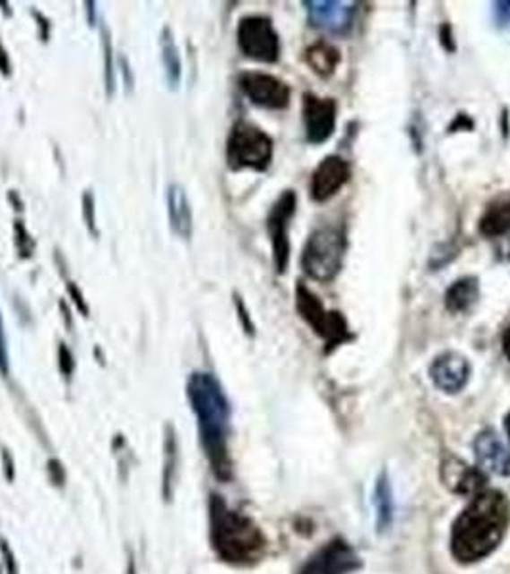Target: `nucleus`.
<instances>
[{
  "instance_id": "obj_1",
  "label": "nucleus",
  "mask_w": 510,
  "mask_h": 574,
  "mask_svg": "<svg viewBox=\"0 0 510 574\" xmlns=\"http://www.w3.org/2000/svg\"><path fill=\"white\" fill-rule=\"evenodd\" d=\"M510 523L508 500L497 490H481L459 515L451 532V552L459 563H474L497 550Z\"/></svg>"
},
{
  "instance_id": "obj_2",
  "label": "nucleus",
  "mask_w": 510,
  "mask_h": 574,
  "mask_svg": "<svg viewBox=\"0 0 510 574\" xmlns=\"http://www.w3.org/2000/svg\"><path fill=\"white\" fill-rule=\"evenodd\" d=\"M186 395L196 414L200 441L215 477L229 481L232 471L229 458L230 406L225 390L212 373L196 372L186 383Z\"/></svg>"
},
{
  "instance_id": "obj_3",
  "label": "nucleus",
  "mask_w": 510,
  "mask_h": 574,
  "mask_svg": "<svg viewBox=\"0 0 510 574\" xmlns=\"http://www.w3.org/2000/svg\"><path fill=\"white\" fill-rule=\"evenodd\" d=\"M212 548L227 563L250 565L264 555L267 540L259 527L238 511L230 510L220 496H212Z\"/></svg>"
},
{
  "instance_id": "obj_4",
  "label": "nucleus",
  "mask_w": 510,
  "mask_h": 574,
  "mask_svg": "<svg viewBox=\"0 0 510 574\" xmlns=\"http://www.w3.org/2000/svg\"><path fill=\"white\" fill-rule=\"evenodd\" d=\"M343 253H346V236L336 227H323L315 230L301 255V266L313 279L330 282L341 270Z\"/></svg>"
},
{
  "instance_id": "obj_5",
  "label": "nucleus",
  "mask_w": 510,
  "mask_h": 574,
  "mask_svg": "<svg viewBox=\"0 0 510 574\" xmlns=\"http://www.w3.org/2000/svg\"><path fill=\"white\" fill-rule=\"evenodd\" d=\"M227 159L232 169L265 171L272 159V140L250 123H237L227 142Z\"/></svg>"
},
{
  "instance_id": "obj_6",
  "label": "nucleus",
  "mask_w": 510,
  "mask_h": 574,
  "mask_svg": "<svg viewBox=\"0 0 510 574\" xmlns=\"http://www.w3.org/2000/svg\"><path fill=\"white\" fill-rule=\"evenodd\" d=\"M296 306L299 316L307 321L319 338H323L326 353L355 338L343 314L338 311H326L323 303L303 284H298L296 289Z\"/></svg>"
},
{
  "instance_id": "obj_7",
  "label": "nucleus",
  "mask_w": 510,
  "mask_h": 574,
  "mask_svg": "<svg viewBox=\"0 0 510 574\" xmlns=\"http://www.w3.org/2000/svg\"><path fill=\"white\" fill-rule=\"evenodd\" d=\"M238 47L244 56L257 62L274 64L281 56V39L269 18L250 16L238 23Z\"/></svg>"
},
{
  "instance_id": "obj_8",
  "label": "nucleus",
  "mask_w": 510,
  "mask_h": 574,
  "mask_svg": "<svg viewBox=\"0 0 510 574\" xmlns=\"http://www.w3.org/2000/svg\"><path fill=\"white\" fill-rule=\"evenodd\" d=\"M296 213V193L292 190H286L279 201L272 205L269 218H267V230L272 242V257L277 272L284 274L288 261H290V240H288V230H290V220Z\"/></svg>"
},
{
  "instance_id": "obj_9",
  "label": "nucleus",
  "mask_w": 510,
  "mask_h": 574,
  "mask_svg": "<svg viewBox=\"0 0 510 574\" xmlns=\"http://www.w3.org/2000/svg\"><path fill=\"white\" fill-rule=\"evenodd\" d=\"M359 567V555L355 553V550L346 540L336 538L316 552L303 565L299 574H350Z\"/></svg>"
},
{
  "instance_id": "obj_10",
  "label": "nucleus",
  "mask_w": 510,
  "mask_h": 574,
  "mask_svg": "<svg viewBox=\"0 0 510 574\" xmlns=\"http://www.w3.org/2000/svg\"><path fill=\"white\" fill-rule=\"evenodd\" d=\"M240 89L250 98L252 104L265 109H284L290 104V89L281 79L267 73H242Z\"/></svg>"
},
{
  "instance_id": "obj_11",
  "label": "nucleus",
  "mask_w": 510,
  "mask_h": 574,
  "mask_svg": "<svg viewBox=\"0 0 510 574\" xmlns=\"http://www.w3.org/2000/svg\"><path fill=\"white\" fill-rule=\"evenodd\" d=\"M303 123L311 144H323L336 129V102L315 94L303 96Z\"/></svg>"
},
{
  "instance_id": "obj_12",
  "label": "nucleus",
  "mask_w": 510,
  "mask_h": 574,
  "mask_svg": "<svg viewBox=\"0 0 510 574\" xmlns=\"http://www.w3.org/2000/svg\"><path fill=\"white\" fill-rule=\"evenodd\" d=\"M471 364L459 353L439 355L430 366V377L434 385L444 393L454 395L462 390L471 380Z\"/></svg>"
},
{
  "instance_id": "obj_13",
  "label": "nucleus",
  "mask_w": 510,
  "mask_h": 574,
  "mask_svg": "<svg viewBox=\"0 0 510 574\" xmlns=\"http://www.w3.org/2000/svg\"><path fill=\"white\" fill-rule=\"evenodd\" d=\"M307 6L309 21L313 27H319L328 33H346L355 13V3H333V0H311L303 3Z\"/></svg>"
},
{
  "instance_id": "obj_14",
  "label": "nucleus",
  "mask_w": 510,
  "mask_h": 574,
  "mask_svg": "<svg viewBox=\"0 0 510 574\" xmlns=\"http://www.w3.org/2000/svg\"><path fill=\"white\" fill-rule=\"evenodd\" d=\"M351 169L346 159L330 156L321 161L311 178V195L315 201H326L350 180Z\"/></svg>"
},
{
  "instance_id": "obj_15",
  "label": "nucleus",
  "mask_w": 510,
  "mask_h": 574,
  "mask_svg": "<svg viewBox=\"0 0 510 574\" xmlns=\"http://www.w3.org/2000/svg\"><path fill=\"white\" fill-rule=\"evenodd\" d=\"M474 454L478 467L484 473L488 471L499 475V477H508L510 475V450L495 431L488 429L480 433L474 441Z\"/></svg>"
},
{
  "instance_id": "obj_16",
  "label": "nucleus",
  "mask_w": 510,
  "mask_h": 574,
  "mask_svg": "<svg viewBox=\"0 0 510 574\" xmlns=\"http://www.w3.org/2000/svg\"><path fill=\"white\" fill-rule=\"evenodd\" d=\"M168 213L173 232L178 237L188 240L192 236V228H194V222H192V209L186 193L178 184H171L168 190Z\"/></svg>"
},
{
  "instance_id": "obj_17",
  "label": "nucleus",
  "mask_w": 510,
  "mask_h": 574,
  "mask_svg": "<svg viewBox=\"0 0 510 574\" xmlns=\"http://www.w3.org/2000/svg\"><path fill=\"white\" fill-rule=\"evenodd\" d=\"M480 299V282L474 276H466L454 282L445 293V306L453 314H466L474 309Z\"/></svg>"
},
{
  "instance_id": "obj_18",
  "label": "nucleus",
  "mask_w": 510,
  "mask_h": 574,
  "mask_svg": "<svg viewBox=\"0 0 510 574\" xmlns=\"http://www.w3.org/2000/svg\"><path fill=\"white\" fill-rule=\"evenodd\" d=\"M480 232L488 237H497L510 232V195L493 200L480 218Z\"/></svg>"
},
{
  "instance_id": "obj_19",
  "label": "nucleus",
  "mask_w": 510,
  "mask_h": 574,
  "mask_svg": "<svg viewBox=\"0 0 510 574\" xmlns=\"http://www.w3.org/2000/svg\"><path fill=\"white\" fill-rule=\"evenodd\" d=\"M445 481H447V486H451L457 494L476 496L486 488V473L480 467L476 469V467L457 464V471L453 475L449 473V479Z\"/></svg>"
},
{
  "instance_id": "obj_20",
  "label": "nucleus",
  "mask_w": 510,
  "mask_h": 574,
  "mask_svg": "<svg viewBox=\"0 0 510 574\" xmlns=\"http://www.w3.org/2000/svg\"><path fill=\"white\" fill-rule=\"evenodd\" d=\"M375 508H376V527L378 532L390 530L393 521V498L388 475L382 473L375 486Z\"/></svg>"
},
{
  "instance_id": "obj_21",
  "label": "nucleus",
  "mask_w": 510,
  "mask_h": 574,
  "mask_svg": "<svg viewBox=\"0 0 510 574\" xmlns=\"http://www.w3.org/2000/svg\"><path fill=\"white\" fill-rule=\"evenodd\" d=\"M306 58L316 75L330 77L336 72L340 64V52L328 43H316L311 48H307Z\"/></svg>"
},
{
  "instance_id": "obj_22",
  "label": "nucleus",
  "mask_w": 510,
  "mask_h": 574,
  "mask_svg": "<svg viewBox=\"0 0 510 574\" xmlns=\"http://www.w3.org/2000/svg\"><path fill=\"white\" fill-rule=\"evenodd\" d=\"M161 60L169 85L175 89L178 85V79H181V56H178L175 39L168 27H165L161 35Z\"/></svg>"
},
{
  "instance_id": "obj_23",
  "label": "nucleus",
  "mask_w": 510,
  "mask_h": 574,
  "mask_svg": "<svg viewBox=\"0 0 510 574\" xmlns=\"http://www.w3.org/2000/svg\"><path fill=\"white\" fill-rule=\"evenodd\" d=\"M177 442L175 437L169 435L165 441V467H163V496L169 500L173 496V486L177 477Z\"/></svg>"
},
{
  "instance_id": "obj_24",
  "label": "nucleus",
  "mask_w": 510,
  "mask_h": 574,
  "mask_svg": "<svg viewBox=\"0 0 510 574\" xmlns=\"http://www.w3.org/2000/svg\"><path fill=\"white\" fill-rule=\"evenodd\" d=\"M104 54H106V85H108V94H114V64H112V43L109 39L104 37Z\"/></svg>"
},
{
  "instance_id": "obj_25",
  "label": "nucleus",
  "mask_w": 510,
  "mask_h": 574,
  "mask_svg": "<svg viewBox=\"0 0 510 574\" xmlns=\"http://www.w3.org/2000/svg\"><path fill=\"white\" fill-rule=\"evenodd\" d=\"M58 353H60V370H62V373H64L65 377H70L72 372H73V368H75V360H73V356H72V353H70V348H67V347L62 343Z\"/></svg>"
},
{
  "instance_id": "obj_26",
  "label": "nucleus",
  "mask_w": 510,
  "mask_h": 574,
  "mask_svg": "<svg viewBox=\"0 0 510 574\" xmlns=\"http://www.w3.org/2000/svg\"><path fill=\"white\" fill-rule=\"evenodd\" d=\"M10 368V360H8V345H6V335H4V326H3V318H0V372L8 375Z\"/></svg>"
},
{
  "instance_id": "obj_27",
  "label": "nucleus",
  "mask_w": 510,
  "mask_h": 574,
  "mask_svg": "<svg viewBox=\"0 0 510 574\" xmlns=\"http://www.w3.org/2000/svg\"><path fill=\"white\" fill-rule=\"evenodd\" d=\"M82 207H85V220L89 224V228L94 234H99L94 230V201H92V193L91 192H87L85 198H82Z\"/></svg>"
},
{
  "instance_id": "obj_28",
  "label": "nucleus",
  "mask_w": 510,
  "mask_h": 574,
  "mask_svg": "<svg viewBox=\"0 0 510 574\" xmlns=\"http://www.w3.org/2000/svg\"><path fill=\"white\" fill-rule=\"evenodd\" d=\"M48 473H50V481L54 484H62L64 483V471H62V464L58 459H50L48 461Z\"/></svg>"
},
{
  "instance_id": "obj_29",
  "label": "nucleus",
  "mask_w": 510,
  "mask_h": 574,
  "mask_svg": "<svg viewBox=\"0 0 510 574\" xmlns=\"http://www.w3.org/2000/svg\"><path fill=\"white\" fill-rule=\"evenodd\" d=\"M0 548H3V553H4V561H6V569L10 574H18V565L16 561H13V553L10 552L8 548V544L6 542H0Z\"/></svg>"
},
{
  "instance_id": "obj_30",
  "label": "nucleus",
  "mask_w": 510,
  "mask_h": 574,
  "mask_svg": "<svg viewBox=\"0 0 510 574\" xmlns=\"http://www.w3.org/2000/svg\"><path fill=\"white\" fill-rule=\"evenodd\" d=\"M67 291H70L72 293V296H73V301H77V306H79V311L82 313V314H89V309H87V304H85V301H82V297H81V293H79V289H77V286H73V284H70V286H67Z\"/></svg>"
},
{
  "instance_id": "obj_31",
  "label": "nucleus",
  "mask_w": 510,
  "mask_h": 574,
  "mask_svg": "<svg viewBox=\"0 0 510 574\" xmlns=\"http://www.w3.org/2000/svg\"><path fill=\"white\" fill-rule=\"evenodd\" d=\"M495 6H497V8H495V12H497L499 20L508 23L510 21V3H497Z\"/></svg>"
},
{
  "instance_id": "obj_32",
  "label": "nucleus",
  "mask_w": 510,
  "mask_h": 574,
  "mask_svg": "<svg viewBox=\"0 0 510 574\" xmlns=\"http://www.w3.org/2000/svg\"><path fill=\"white\" fill-rule=\"evenodd\" d=\"M3 461H4V471H6V479L12 481L13 479V464H12V459L8 456V452L4 450L3 452Z\"/></svg>"
},
{
  "instance_id": "obj_33",
  "label": "nucleus",
  "mask_w": 510,
  "mask_h": 574,
  "mask_svg": "<svg viewBox=\"0 0 510 574\" xmlns=\"http://www.w3.org/2000/svg\"><path fill=\"white\" fill-rule=\"evenodd\" d=\"M503 351H505V356L508 358L510 362V326L506 328L505 335H503Z\"/></svg>"
},
{
  "instance_id": "obj_34",
  "label": "nucleus",
  "mask_w": 510,
  "mask_h": 574,
  "mask_svg": "<svg viewBox=\"0 0 510 574\" xmlns=\"http://www.w3.org/2000/svg\"><path fill=\"white\" fill-rule=\"evenodd\" d=\"M505 429H506V435L510 439V414L505 417Z\"/></svg>"
}]
</instances>
